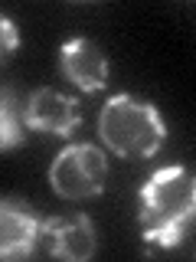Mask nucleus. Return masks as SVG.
I'll return each mask as SVG.
<instances>
[{
  "label": "nucleus",
  "instance_id": "f257e3e1",
  "mask_svg": "<svg viewBox=\"0 0 196 262\" xmlns=\"http://www.w3.org/2000/svg\"><path fill=\"white\" fill-rule=\"evenodd\" d=\"M196 213L193 170L183 164L157 167L137 193V226L147 249H177Z\"/></svg>",
  "mask_w": 196,
  "mask_h": 262
},
{
  "label": "nucleus",
  "instance_id": "f03ea898",
  "mask_svg": "<svg viewBox=\"0 0 196 262\" xmlns=\"http://www.w3.org/2000/svg\"><path fill=\"white\" fill-rule=\"evenodd\" d=\"M98 138L114 158L147 161L157 158V151L167 141V118L154 102L121 92L111 95L98 112Z\"/></svg>",
  "mask_w": 196,
  "mask_h": 262
},
{
  "label": "nucleus",
  "instance_id": "7ed1b4c3",
  "mask_svg": "<svg viewBox=\"0 0 196 262\" xmlns=\"http://www.w3.org/2000/svg\"><path fill=\"white\" fill-rule=\"evenodd\" d=\"M49 187L62 200H95L108 187V158L98 144H65L49 164Z\"/></svg>",
  "mask_w": 196,
  "mask_h": 262
},
{
  "label": "nucleus",
  "instance_id": "20e7f679",
  "mask_svg": "<svg viewBox=\"0 0 196 262\" xmlns=\"http://www.w3.org/2000/svg\"><path fill=\"white\" fill-rule=\"evenodd\" d=\"M23 121L36 135H53V138H69L72 131L82 125L79 98L65 95L53 85L33 89L27 105H23Z\"/></svg>",
  "mask_w": 196,
  "mask_h": 262
},
{
  "label": "nucleus",
  "instance_id": "39448f33",
  "mask_svg": "<svg viewBox=\"0 0 196 262\" xmlns=\"http://www.w3.org/2000/svg\"><path fill=\"white\" fill-rule=\"evenodd\" d=\"M39 246L53 259L65 262H85L98 249V233L88 213H69V216H49L39 229Z\"/></svg>",
  "mask_w": 196,
  "mask_h": 262
},
{
  "label": "nucleus",
  "instance_id": "423d86ee",
  "mask_svg": "<svg viewBox=\"0 0 196 262\" xmlns=\"http://www.w3.org/2000/svg\"><path fill=\"white\" fill-rule=\"evenodd\" d=\"M59 72L79 92L95 95L108 85L111 76V62L105 56V49L88 36H72L59 46Z\"/></svg>",
  "mask_w": 196,
  "mask_h": 262
},
{
  "label": "nucleus",
  "instance_id": "0eeeda50",
  "mask_svg": "<svg viewBox=\"0 0 196 262\" xmlns=\"http://www.w3.org/2000/svg\"><path fill=\"white\" fill-rule=\"evenodd\" d=\"M43 220L27 203L0 200V259H27L39 249Z\"/></svg>",
  "mask_w": 196,
  "mask_h": 262
},
{
  "label": "nucleus",
  "instance_id": "6e6552de",
  "mask_svg": "<svg viewBox=\"0 0 196 262\" xmlns=\"http://www.w3.org/2000/svg\"><path fill=\"white\" fill-rule=\"evenodd\" d=\"M23 144V121H20V102L13 89L0 85V151H13Z\"/></svg>",
  "mask_w": 196,
  "mask_h": 262
},
{
  "label": "nucleus",
  "instance_id": "1a4fd4ad",
  "mask_svg": "<svg viewBox=\"0 0 196 262\" xmlns=\"http://www.w3.org/2000/svg\"><path fill=\"white\" fill-rule=\"evenodd\" d=\"M20 49V30L7 13H0V62H7Z\"/></svg>",
  "mask_w": 196,
  "mask_h": 262
}]
</instances>
